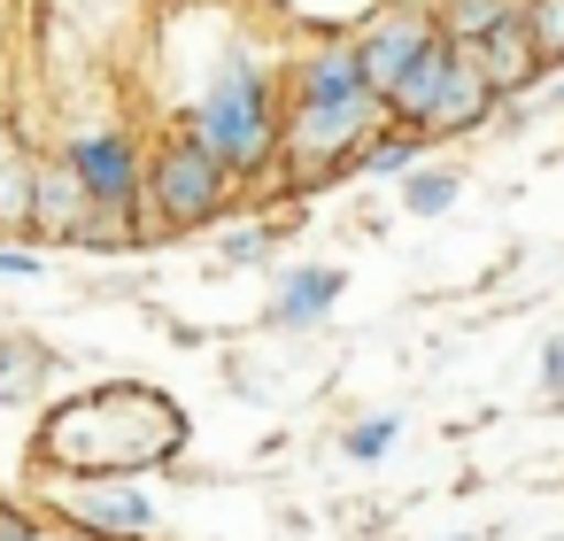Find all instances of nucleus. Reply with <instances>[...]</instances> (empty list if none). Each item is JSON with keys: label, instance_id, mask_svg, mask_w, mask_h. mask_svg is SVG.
<instances>
[{"label": "nucleus", "instance_id": "obj_1", "mask_svg": "<svg viewBox=\"0 0 564 541\" xmlns=\"http://www.w3.org/2000/svg\"><path fill=\"white\" fill-rule=\"evenodd\" d=\"M140 55H148L155 117L194 125L225 155V171L248 186V202L271 194L294 32L263 0H155Z\"/></svg>", "mask_w": 564, "mask_h": 541}, {"label": "nucleus", "instance_id": "obj_2", "mask_svg": "<svg viewBox=\"0 0 564 541\" xmlns=\"http://www.w3.org/2000/svg\"><path fill=\"white\" fill-rule=\"evenodd\" d=\"M379 117H387V101L371 94L348 32H294L286 101H279V178L271 186H294V194L348 186V163Z\"/></svg>", "mask_w": 564, "mask_h": 541}, {"label": "nucleus", "instance_id": "obj_3", "mask_svg": "<svg viewBox=\"0 0 564 541\" xmlns=\"http://www.w3.org/2000/svg\"><path fill=\"white\" fill-rule=\"evenodd\" d=\"M178 448H186V410L148 379L78 387V394L47 402V418L32 433V464L70 472V479H140V472L171 464Z\"/></svg>", "mask_w": 564, "mask_h": 541}, {"label": "nucleus", "instance_id": "obj_4", "mask_svg": "<svg viewBox=\"0 0 564 541\" xmlns=\"http://www.w3.org/2000/svg\"><path fill=\"white\" fill-rule=\"evenodd\" d=\"M240 202H248V186L225 171V155L194 125L155 117V132H148V186H140V232L148 240H186V232L225 225Z\"/></svg>", "mask_w": 564, "mask_h": 541}, {"label": "nucleus", "instance_id": "obj_5", "mask_svg": "<svg viewBox=\"0 0 564 541\" xmlns=\"http://www.w3.org/2000/svg\"><path fill=\"white\" fill-rule=\"evenodd\" d=\"M495 109H502V94L479 78L471 47H456L448 32H441V40L402 71V86L387 94V117H394L402 132H417L425 148H464V140L495 132Z\"/></svg>", "mask_w": 564, "mask_h": 541}, {"label": "nucleus", "instance_id": "obj_6", "mask_svg": "<svg viewBox=\"0 0 564 541\" xmlns=\"http://www.w3.org/2000/svg\"><path fill=\"white\" fill-rule=\"evenodd\" d=\"M55 155L70 163V178L86 186V202L101 217H132L140 225V186H148V125H132L124 109L101 117H70L55 132Z\"/></svg>", "mask_w": 564, "mask_h": 541}, {"label": "nucleus", "instance_id": "obj_7", "mask_svg": "<svg viewBox=\"0 0 564 541\" xmlns=\"http://www.w3.org/2000/svg\"><path fill=\"white\" fill-rule=\"evenodd\" d=\"M348 40H356V63H364L371 94L387 101V94L402 86V71L441 40V17H433V9H402V0H379V9H371Z\"/></svg>", "mask_w": 564, "mask_h": 541}, {"label": "nucleus", "instance_id": "obj_8", "mask_svg": "<svg viewBox=\"0 0 564 541\" xmlns=\"http://www.w3.org/2000/svg\"><path fill=\"white\" fill-rule=\"evenodd\" d=\"M32 240L40 248H86L94 240V202H86V186L70 178V163L55 148L32 163Z\"/></svg>", "mask_w": 564, "mask_h": 541}, {"label": "nucleus", "instance_id": "obj_9", "mask_svg": "<svg viewBox=\"0 0 564 541\" xmlns=\"http://www.w3.org/2000/svg\"><path fill=\"white\" fill-rule=\"evenodd\" d=\"M340 294H348V271L340 263H286L279 279H271V302H263V333H317L333 310H340Z\"/></svg>", "mask_w": 564, "mask_h": 541}, {"label": "nucleus", "instance_id": "obj_10", "mask_svg": "<svg viewBox=\"0 0 564 541\" xmlns=\"http://www.w3.org/2000/svg\"><path fill=\"white\" fill-rule=\"evenodd\" d=\"M63 518H78L101 541H132V533H155V495H140L132 479H86L78 495H63Z\"/></svg>", "mask_w": 564, "mask_h": 541}, {"label": "nucleus", "instance_id": "obj_11", "mask_svg": "<svg viewBox=\"0 0 564 541\" xmlns=\"http://www.w3.org/2000/svg\"><path fill=\"white\" fill-rule=\"evenodd\" d=\"M471 63H479V78L502 94V101H518V94H533L541 78H549V63H541V47H533V32H525V9H510L479 47H471Z\"/></svg>", "mask_w": 564, "mask_h": 541}, {"label": "nucleus", "instance_id": "obj_12", "mask_svg": "<svg viewBox=\"0 0 564 541\" xmlns=\"http://www.w3.org/2000/svg\"><path fill=\"white\" fill-rule=\"evenodd\" d=\"M148 17H155V0H47V24L55 32L70 24V40H86V47H124L148 32Z\"/></svg>", "mask_w": 564, "mask_h": 541}, {"label": "nucleus", "instance_id": "obj_13", "mask_svg": "<svg viewBox=\"0 0 564 541\" xmlns=\"http://www.w3.org/2000/svg\"><path fill=\"white\" fill-rule=\"evenodd\" d=\"M63 371V356L40 340V333H0V410L9 402H32V394H47V379Z\"/></svg>", "mask_w": 564, "mask_h": 541}, {"label": "nucleus", "instance_id": "obj_14", "mask_svg": "<svg viewBox=\"0 0 564 541\" xmlns=\"http://www.w3.org/2000/svg\"><path fill=\"white\" fill-rule=\"evenodd\" d=\"M464 163H448V155H425V163H410L402 178H394V209L402 217H448L456 202H464Z\"/></svg>", "mask_w": 564, "mask_h": 541}, {"label": "nucleus", "instance_id": "obj_15", "mask_svg": "<svg viewBox=\"0 0 564 541\" xmlns=\"http://www.w3.org/2000/svg\"><path fill=\"white\" fill-rule=\"evenodd\" d=\"M425 155H441V148H425L417 132H402L394 117H379V125H371V140L356 148L348 178H364V186H371V178H402V171H410V163H425Z\"/></svg>", "mask_w": 564, "mask_h": 541}, {"label": "nucleus", "instance_id": "obj_16", "mask_svg": "<svg viewBox=\"0 0 564 541\" xmlns=\"http://www.w3.org/2000/svg\"><path fill=\"white\" fill-rule=\"evenodd\" d=\"M286 32H356L379 0H263Z\"/></svg>", "mask_w": 564, "mask_h": 541}, {"label": "nucleus", "instance_id": "obj_17", "mask_svg": "<svg viewBox=\"0 0 564 541\" xmlns=\"http://www.w3.org/2000/svg\"><path fill=\"white\" fill-rule=\"evenodd\" d=\"M279 232H286V225H271V217L225 225V240H217V263H225V271H263V263H271V248H279Z\"/></svg>", "mask_w": 564, "mask_h": 541}, {"label": "nucleus", "instance_id": "obj_18", "mask_svg": "<svg viewBox=\"0 0 564 541\" xmlns=\"http://www.w3.org/2000/svg\"><path fill=\"white\" fill-rule=\"evenodd\" d=\"M510 9H518V0H441V32H448L456 47H479Z\"/></svg>", "mask_w": 564, "mask_h": 541}, {"label": "nucleus", "instance_id": "obj_19", "mask_svg": "<svg viewBox=\"0 0 564 541\" xmlns=\"http://www.w3.org/2000/svg\"><path fill=\"white\" fill-rule=\"evenodd\" d=\"M394 441H402V418H394V410L340 425V456H348V464H379V456H394Z\"/></svg>", "mask_w": 564, "mask_h": 541}, {"label": "nucleus", "instance_id": "obj_20", "mask_svg": "<svg viewBox=\"0 0 564 541\" xmlns=\"http://www.w3.org/2000/svg\"><path fill=\"white\" fill-rule=\"evenodd\" d=\"M518 9H525V32H533L541 63L564 71V0H518Z\"/></svg>", "mask_w": 564, "mask_h": 541}, {"label": "nucleus", "instance_id": "obj_21", "mask_svg": "<svg viewBox=\"0 0 564 541\" xmlns=\"http://www.w3.org/2000/svg\"><path fill=\"white\" fill-rule=\"evenodd\" d=\"M533 387H541V402H564V333L541 340V371H533Z\"/></svg>", "mask_w": 564, "mask_h": 541}, {"label": "nucleus", "instance_id": "obj_22", "mask_svg": "<svg viewBox=\"0 0 564 541\" xmlns=\"http://www.w3.org/2000/svg\"><path fill=\"white\" fill-rule=\"evenodd\" d=\"M40 271H47V256L32 240H0V279H40Z\"/></svg>", "mask_w": 564, "mask_h": 541}, {"label": "nucleus", "instance_id": "obj_23", "mask_svg": "<svg viewBox=\"0 0 564 541\" xmlns=\"http://www.w3.org/2000/svg\"><path fill=\"white\" fill-rule=\"evenodd\" d=\"M0 541H40V518L24 502H9V495H0Z\"/></svg>", "mask_w": 564, "mask_h": 541}, {"label": "nucleus", "instance_id": "obj_24", "mask_svg": "<svg viewBox=\"0 0 564 541\" xmlns=\"http://www.w3.org/2000/svg\"><path fill=\"white\" fill-rule=\"evenodd\" d=\"M17 148H24V140H17V125H9V109H0V163H9Z\"/></svg>", "mask_w": 564, "mask_h": 541}, {"label": "nucleus", "instance_id": "obj_25", "mask_svg": "<svg viewBox=\"0 0 564 541\" xmlns=\"http://www.w3.org/2000/svg\"><path fill=\"white\" fill-rule=\"evenodd\" d=\"M402 9H433V17H441V0H402Z\"/></svg>", "mask_w": 564, "mask_h": 541}, {"label": "nucleus", "instance_id": "obj_26", "mask_svg": "<svg viewBox=\"0 0 564 541\" xmlns=\"http://www.w3.org/2000/svg\"><path fill=\"white\" fill-rule=\"evenodd\" d=\"M456 541H495V533H456Z\"/></svg>", "mask_w": 564, "mask_h": 541}]
</instances>
